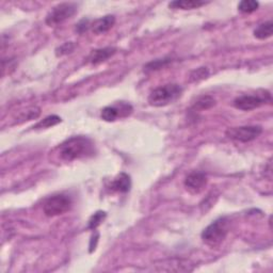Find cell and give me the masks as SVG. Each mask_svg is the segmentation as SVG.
Returning a JSON list of instances; mask_svg holds the SVG:
<instances>
[{
	"mask_svg": "<svg viewBox=\"0 0 273 273\" xmlns=\"http://www.w3.org/2000/svg\"><path fill=\"white\" fill-rule=\"evenodd\" d=\"M171 62V59H158V60H154L150 63H147L144 66V71H157L160 70L161 67L166 66L167 64H169Z\"/></svg>",
	"mask_w": 273,
	"mask_h": 273,
	"instance_id": "19",
	"label": "cell"
},
{
	"mask_svg": "<svg viewBox=\"0 0 273 273\" xmlns=\"http://www.w3.org/2000/svg\"><path fill=\"white\" fill-rule=\"evenodd\" d=\"M266 98L259 95H241L235 98L234 107L242 111H251L263 106Z\"/></svg>",
	"mask_w": 273,
	"mask_h": 273,
	"instance_id": "9",
	"label": "cell"
},
{
	"mask_svg": "<svg viewBox=\"0 0 273 273\" xmlns=\"http://www.w3.org/2000/svg\"><path fill=\"white\" fill-rule=\"evenodd\" d=\"M253 33L254 37L258 40H266L271 38L273 33V22L271 20L264 22V24L259 25Z\"/></svg>",
	"mask_w": 273,
	"mask_h": 273,
	"instance_id": "14",
	"label": "cell"
},
{
	"mask_svg": "<svg viewBox=\"0 0 273 273\" xmlns=\"http://www.w3.org/2000/svg\"><path fill=\"white\" fill-rule=\"evenodd\" d=\"M116 24V17L113 15H106L101 18L94 20V22L91 25L92 31L95 34H101L109 31Z\"/></svg>",
	"mask_w": 273,
	"mask_h": 273,
	"instance_id": "11",
	"label": "cell"
},
{
	"mask_svg": "<svg viewBox=\"0 0 273 273\" xmlns=\"http://www.w3.org/2000/svg\"><path fill=\"white\" fill-rule=\"evenodd\" d=\"M132 112V107L127 102H120L117 106H108L101 110L100 118L106 122H115L119 118L128 117Z\"/></svg>",
	"mask_w": 273,
	"mask_h": 273,
	"instance_id": "7",
	"label": "cell"
},
{
	"mask_svg": "<svg viewBox=\"0 0 273 273\" xmlns=\"http://www.w3.org/2000/svg\"><path fill=\"white\" fill-rule=\"evenodd\" d=\"M230 232V220L226 217L219 218L209 224L201 235L203 241L211 248L220 245Z\"/></svg>",
	"mask_w": 273,
	"mask_h": 273,
	"instance_id": "2",
	"label": "cell"
},
{
	"mask_svg": "<svg viewBox=\"0 0 273 273\" xmlns=\"http://www.w3.org/2000/svg\"><path fill=\"white\" fill-rule=\"evenodd\" d=\"M57 151L61 160L71 162L76 159L93 155L94 143L84 135L72 137L57 147Z\"/></svg>",
	"mask_w": 273,
	"mask_h": 273,
	"instance_id": "1",
	"label": "cell"
},
{
	"mask_svg": "<svg viewBox=\"0 0 273 273\" xmlns=\"http://www.w3.org/2000/svg\"><path fill=\"white\" fill-rule=\"evenodd\" d=\"M117 52V49L113 47H105V48H100V49H95L91 54L89 56L88 61L91 64H99L101 62L107 61L109 58Z\"/></svg>",
	"mask_w": 273,
	"mask_h": 273,
	"instance_id": "10",
	"label": "cell"
},
{
	"mask_svg": "<svg viewBox=\"0 0 273 273\" xmlns=\"http://www.w3.org/2000/svg\"><path fill=\"white\" fill-rule=\"evenodd\" d=\"M77 12V5L73 3H63L53 7L46 16V24L56 26L62 24L66 19L74 16Z\"/></svg>",
	"mask_w": 273,
	"mask_h": 273,
	"instance_id": "5",
	"label": "cell"
},
{
	"mask_svg": "<svg viewBox=\"0 0 273 273\" xmlns=\"http://www.w3.org/2000/svg\"><path fill=\"white\" fill-rule=\"evenodd\" d=\"M259 4L257 2H254V0H243V2L239 3L238 5V10L240 11L242 13H253L258 9Z\"/></svg>",
	"mask_w": 273,
	"mask_h": 273,
	"instance_id": "16",
	"label": "cell"
},
{
	"mask_svg": "<svg viewBox=\"0 0 273 273\" xmlns=\"http://www.w3.org/2000/svg\"><path fill=\"white\" fill-rule=\"evenodd\" d=\"M90 27H91L90 19H89V18H84V19H81V20L79 21L78 24L76 25V31H77L78 33L83 34V33L87 32V31L89 30Z\"/></svg>",
	"mask_w": 273,
	"mask_h": 273,
	"instance_id": "22",
	"label": "cell"
},
{
	"mask_svg": "<svg viewBox=\"0 0 273 273\" xmlns=\"http://www.w3.org/2000/svg\"><path fill=\"white\" fill-rule=\"evenodd\" d=\"M75 44L73 42H67L65 44H63L62 46H60L59 48H57V56L58 57H61V56H64V54H67V53H71L74 49H75Z\"/></svg>",
	"mask_w": 273,
	"mask_h": 273,
	"instance_id": "21",
	"label": "cell"
},
{
	"mask_svg": "<svg viewBox=\"0 0 273 273\" xmlns=\"http://www.w3.org/2000/svg\"><path fill=\"white\" fill-rule=\"evenodd\" d=\"M106 212L105 211H97L95 212L92 217H91L90 221H89V229L95 231L97 227L101 224V222L105 220L106 218Z\"/></svg>",
	"mask_w": 273,
	"mask_h": 273,
	"instance_id": "18",
	"label": "cell"
},
{
	"mask_svg": "<svg viewBox=\"0 0 273 273\" xmlns=\"http://www.w3.org/2000/svg\"><path fill=\"white\" fill-rule=\"evenodd\" d=\"M208 183L207 176L200 171L191 172L185 179V187L192 195H198L202 192Z\"/></svg>",
	"mask_w": 273,
	"mask_h": 273,
	"instance_id": "8",
	"label": "cell"
},
{
	"mask_svg": "<svg viewBox=\"0 0 273 273\" xmlns=\"http://www.w3.org/2000/svg\"><path fill=\"white\" fill-rule=\"evenodd\" d=\"M181 93L183 88L179 85L169 84L154 89L149 96V102L154 107H165L178 99Z\"/></svg>",
	"mask_w": 273,
	"mask_h": 273,
	"instance_id": "3",
	"label": "cell"
},
{
	"mask_svg": "<svg viewBox=\"0 0 273 273\" xmlns=\"http://www.w3.org/2000/svg\"><path fill=\"white\" fill-rule=\"evenodd\" d=\"M263 128L260 126H241V127H233L229 128L226 131L227 138H230L239 142H250L253 141L261 134Z\"/></svg>",
	"mask_w": 273,
	"mask_h": 273,
	"instance_id": "6",
	"label": "cell"
},
{
	"mask_svg": "<svg viewBox=\"0 0 273 273\" xmlns=\"http://www.w3.org/2000/svg\"><path fill=\"white\" fill-rule=\"evenodd\" d=\"M59 123H61V118H59L58 116H49L45 118L43 121L39 122L33 128H49Z\"/></svg>",
	"mask_w": 273,
	"mask_h": 273,
	"instance_id": "17",
	"label": "cell"
},
{
	"mask_svg": "<svg viewBox=\"0 0 273 273\" xmlns=\"http://www.w3.org/2000/svg\"><path fill=\"white\" fill-rule=\"evenodd\" d=\"M131 187V180L130 176L126 173H121L119 174L110 185V189L112 191L116 192H121V193H126L130 190Z\"/></svg>",
	"mask_w": 273,
	"mask_h": 273,
	"instance_id": "12",
	"label": "cell"
},
{
	"mask_svg": "<svg viewBox=\"0 0 273 273\" xmlns=\"http://www.w3.org/2000/svg\"><path fill=\"white\" fill-rule=\"evenodd\" d=\"M215 105V99L210 95H203L200 96L193 105V108L196 110H207Z\"/></svg>",
	"mask_w": 273,
	"mask_h": 273,
	"instance_id": "15",
	"label": "cell"
},
{
	"mask_svg": "<svg viewBox=\"0 0 273 273\" xmlns=\"http://www.w3.org/2000/svg\"><path fill=\"white\" fill-rule=\"evenodd\" d=\"M208 76V70L206 67H200L198 70L193 71L191 74V81H199L201 79L206 78Z\"/></svg>",
	"mask_w": 273,
	"mask_h": 273,
	"instance_id": "20",
	"label": "cell"
},
{
	"mask_svg": "<svg viewBox=\"0 0 273 273\" xmlns=\"http://www.w3.org/2000/svg\"><path fill=\"white\" fill-rule=\"evenodd\" d=\"M209 3L200 2V0H176L169 4V7L172 9H180V10H193L199 9L203 6H206Z\"/></svg>",
	"mask_w": 273,
	"mask_h": 273,
	"instance_id": "13",
	"label": "cell"
},
{
	"mask_svg": "<svg viewBox=\"0 0 273 273\" xmlns=\"http://www.w3.org/2000/svg\"><path fill=\"white\" fill-rule=\"evenodd\" d=\"M73 201L70 196L59 193L48 198L44 203L43 210L47 217H57L63 214L72 208Z\"/></svg>",
	"mask_w": 273,
	"mask_h": 273,
	"instance_id": "4",
	"label": "cell"
}]
</instances>
